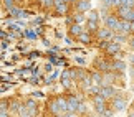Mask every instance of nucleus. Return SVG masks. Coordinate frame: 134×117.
<instances>
[{
	"label": "nucleus",
	"mask_w": 134,
	"mask_h": 117,
	"mask_svg": "<svg viewBox=\"0 0 134 117\" xmlns=\"http://www.w3.org/2000/svg\"><path fill=\"white\" fill-rule=\"evenodd\" d=\"M71 33L73 35H81V27L80 25H73V27H71Z\"/></svg>",
	"instance_id": "nucleus-17"
},
{
	"label": "nucleus",
	"mask_w": 134,
	"mask_h": 117,
	"mask_svg": "<svg viewBox=\"0 0 134 117\" xmlns=\"http://www.w3.org/2000/svg\"><path fill=\"white\" fill-rule=\"evenodd\" d=\"M55 5H56V10H58V12H66V3L63 0H55Z\"/></svg>",
	"instance_id": "nucleus-9"
},
{
	"label": "nucleus",
	"mask_w": 134,
	"mask_h": 117,
	"mask_svg": "<svg viewBox=\"0 0 134 117\" xmlns=\"http://www.w3.org/2000/svg\"><path fill=\"white\" fill-rule=\"evenodd\" d=\"M106 25H108V28H113V30H119V22H118V18L116 17H106Z\"/></svg>",
	"instance_id": "nucleus-2"
},
{
	"label": "nucleus",
	"mask_w": 134,
	"mask_h": 117,
	"mask_svg": "<svg viewBox=\"0 0 134 117\" xmlns=\"http://www.w3.org/2000/svg\"><path fill=\"white\" fill-rule=\"evenodd\" d=\"M129 117H134V114H131V115H129Z\"/></svg>",
	"instance_id": "nucleus-34"
},
{
	"label": "nucleus",
	"mask_w": 134,
	"mask_h": 117,
	"mask_svg": "<svg viewBox=\"0 0 134 117\" xmlns=\"http://www.w3.org/2000/svg\"><path fill=\"white\" fill-rule=\"evenodd\" d=\"M106 7H113V5H121V0H104Z\"/></svg>",
	"instance_id": "nucleus-15"
},
{
	"label": "nucleus",
	"mask_w": 134,
	"mask_h": 117,
	"mask_svg": "<svg viewBox=\"0 0 134 117\" xmlns=\"http://www.w3.org/2000/svg\"><path fill=\"white\" fill-rule=\"evenodd\" d=\"M58 117H66V114H65V115H58Z\"/></svg>",
	"instance_id": "nucleus-33"
},
{
	"label": "nucleus",
	"mask_w": 134,
	"mask_h": 117,
	"mask_svg": "<svg viewBox=\"0 0 134 117\" xmlns=\"http://www.w3.org/2000/svg\"><path fill=\"white\" fill-rule=\"evenodd\" d=\"M3 5H5V7H7L8 10H10V8H13V7H12V5H13V0H3Z\"/></svg>",
	"instance_id": "nucleus-21"
},
{
	"label": "nucleus",
	"mask_w": 134,
	"mask_h": 117,
	"mask_svg": "<svg viewBox=\"0 0 134 117\" xmlns=\"http://www.w3.org/2000/svg\"><path fill=\"white\" fill-rule=\"evenodd\" d=\"M121 7L132 8V7H134V0H121Z\"/></svg>",
	"instance_id": "nucleus-13"
},
{
	"label": "nucleus",
	"mask_w": 134,
	"mask_h": 117,
	"mask_svg": "<svg viewBox=\"0 0 134 117\" xmlns=\"http://www.w3.org/2000/svg\"><path fill=\"white\" fill-rule=\"evenodd\" d=\"M111 35H113L111 30H108V28H104V30H101V32H99V36H101V38H109Z\"/></svg>",
	"instance_id": "nucleus-14"
},
{
	"label": "nucleus",
	"mask_w": 134,
	"mask_h": 117,
	"mask_svg": "<svg viewBox=\"0 0 134 117\" xmlns=\"http://www.w3.org/2000/svg\"><path fill=\"white\" fill-rule=\"evenodd\" d=\"M106 48H108L109 53H118V51H119V43H109Z\"/></svg>",
	"instance_id": "nucleus-10"
},
{
	"label": "nucleus",
	"mask_w": 134,
	"mask_h": 117,
	"mask_svg": "<svg viewBox=\"0 0 134 117\" xmlns=\"http://www.w3.org/2000/svg\"><path fill=\"white\" fill-rule=\"evenodd\" d=\"M114 88H111V86H106V88H103V89H99V94L103 96V97H111V96H114Z\"/></svg>",
	"instance_id": "nucleus-3"
},
{
	"label": "nucleus",
	"mask_w": 134,
	"mask_h": 117,
	"mask_svg": "<svg viewBox=\"0 0 134 117\" xmlns=\"http://www.w3.org/2000/svg\"><path fill=\"white\" fill-rule=\"evenodd\" d=\"M27 107H28L30 110H35V109H37V104H35V101H32V99H30L28 102H27Z\"/></svg>",
	"instance_id": "nucleus-19"
},
{
	"label": "nucleus",
	"mask_w": 134,
	"mask_h": 117,
	"mask_svg": "<svg viewBox=\"0 0 134 117\" xmlns=\"http://www.w3.org/2000/svg\"><path fill=\"white\" fill-rule=\"evenodd\" d=\"M78 110H80V112H85V106H83V104H80V109H78Z\"/></svg>",
	"instance_id": "nucleus-28"
},
{
	"label": "nucleus",
	"mask_w": 134,
	"mask_h": 117,
	"mask_svg": "<svg viewBox=\"0 0 134 117\" xmlns=\"http://www.w3.org/2000/svg\"><path fill=\"white\" fill-rule=\"evenodd\" d=\"M91 79H93V83H94V84H99V86H101V83H104V81H103V78H101V74H98V73L93 74Z\"/></svg>",
	"instance_id": "nucleus-11"
},
{
	"label": "nucleus",
	"mask_w": 134,
	"mask_h": 117,
	"mask_svg": "<svg viewBox=\"0 0 134 117\" xmlns=\"http://www.w3.org/2000/svg\"><path fill=\"white\" fill-rule=\"evenodd\" d=\"M131 61H132V63H134V54H132V56H131Z\"/></svg>",
	"instance_id": "nucleus-31"
},
{
	"label": "nucleus",
	"mask_w": 134,
	"mask_h": 117,
	"mask_svg": "<svg viewBox=\"0 0 134 117\" xmlns=\"http://www.w3.org/2000/svg\"><path fill=\"white\" fill-rule=\"evenodd\" d=\"M88 28L94 30V28H96V22H88Z\"/></svg>",
	"instance_id": "nucleus-25"
},
{
	"label": "nucleus",
	"mask_w": 134,
	"mask_h": 117,
	"mask_svg": "<svg viewBox=\"0 0 134 117\" xmlns=\"http://www.w3.org/2000/svg\"><path fill=\"white\" fill-rule=\"evenodd\" d=\"M63 2H70V0H63Z\"/></svg>",
	"instance_id": "nucleus-35"
},
{
	"label": "nucleus",
	"mask_w": 134,
	"mask_h": 117,
	"mask_svg": "<svg viewBox=\"0 0 134 117\" xmlns=\"http://www.w3.org/2000/svg\"><path fill=\"white\" fill-rule=\"evenodd\" d=\"M80 40H81L83 43H88V41H90V36H88L86 33H81V35H80Z\"/></svg>",
	"instance_id": "nucleus-20"
},
{
	"label": "nucleus",
	"mask_w": 134,
	"mask_h": 117,
	"mask_svg": "<svg viewBox=\"0 0 134 117\" xmlns=\"http://www.w3.org/2000/svg\"><path fill=\"white\" fill-rule=\"evenodd\" d=\"M51 110H53L55 114H58V112H63V109H61V106H60V101H58V99L51 102Z\"/></svg>",
	"instance_id": "nucleus-8"
},
{
	"label": "nucleus",
	"mask_w": 134,
	"mask_h": 117,
	"mask_svg": "<svg viewBox=\"0 0 134 117\" xmlns=\"http://www.w3.org/2000/svg\"><path fill=\"white\" fill-rule=\"evenodd\" d=\"M76 22H83V15H81V13L76 15Z\"/></svg>",
	"instance_id": "nucleus-27"
},
{
	"label": "nucleus",
	"mask_w": 134,
	"mask_h": 117,
	"mask_svg": "<svg viewBox=\"0 0 134 117\" xmlns=\"http://www.w3.org/2000/svg\"><path fill=\"white\" fill-rule=\"evenodd\" d=\"M124 106H126V102H124V101H121V99H114V102H113V107H114L116 110H122V109H124Z\"/></svg>",
	"instance_id": "nucleus-7"
},
{
	"label": "nucleus",
	"mask_w": 134,
	"mask_h": 117,
	"mask_svg": "<svg viewBox=\"0 0 134 117\" xmlns=\"http://www.w3.org/2000/svg\"><path fill=\"white\" fill-rule=\"evenodd\" d=\"M70 2H75V0H70Z\"/></svg>",
	"instance_id": "nucleus-36"
},
{
	"label": "nucleus",
	"mask_w": 134,
	"mask_h": 117,
	"mask_svg": "<svg viewBox=\"0 0 134 117\" xmlns=\"http://www.w3.org/2000/svg\"><path fill=\"white\" fill-rule=\"evenodd\" d=\"M131 13H132V8H127V7H119V15L122 18L127 22V18L131 17Z\"/></svg>",
	"instance_id": "nucleus-4"
},
{
	"label": "nucleus",
	"mask_w": 134,
	"mask_h": 117,
	"mask_svg": "<svg viewBox=\"0 0 134 117\" xmlns=\"http://www.w3.org/2000/svg\"><path fill=\"white\" fill-rule=\"evenodd\" d=\"M66 117H76V115H73L71 112H68V114H66Z\"/></svg>",
	"instance_id": "nucleus-29"
},
{
	"label": "nucleus",
	"mask_w": 134,
	"mask_h": 117,
	"mask_svg": "<svg viewBox=\"0 0 134 117\" xmlns=\"http://www.w3.org/2000/svg\"><path fill=\"white\" fill-rule=\"evenodd\" d=\"M80 109V102L78 99L75 97V96H71V97L68 99V112H75V110Z\"/></svg>",
	"instance_id": "nucleus-1"
},
{
	"label": "nucleus",
	"mask_w": 134,
	"mask_h": 117,
	"mask_svg": "<svg viewBox=\"0 0 134 117\" xmlns=\"http://www.w3.org/2000/svg\"><path fill=\"white\" fill-rule=\"evenodd\" d=\"M131 45H132V48H134V40H132V43H131Z\"/></svg>",
	"instance_id": "nucleus-32"
},
{
	"label": "nucleus",
	"mask_w": 134,
	"mask_h": 117,
	"mask_svg": "<svg viewBox=\"0 0 134 117\" xmlns=\"http://www.w3.org/2000/svg\"><path fill=\"white\" fill-rule=\"evenodd\" d=\"M119 30H121L122 33L131 32V30H132V28H131V23H129V22H126V20H124V22H121V23H119Z\"/></svg>",
	"instance_id": "nucleus-6"
},
{
	"label": "nucleus",
	"mask_w": 134,
	"mask_h": 117,
	"mask_svg": "<svg viewBox=\"0 0 134 117\" xmlns=\"http://www.w3.org/2000/svg\"><path fill=\"white\" fill-rule=\"evenodd\" d=\"M94 104H104V97H103L101 94L94 96Z\"/></svg>",
	"instance_id": "nucleus-18"
},
{
	"label": "nucleus",
	"mask_w": 134,
	"mask_h": 117,
	"mask_svg": "<svg viewBox=\"0 0 134 117\" xmlns=\"http://www.w3.org/2000/svg\"><path fill=\"white\" fill-rule=\"evenodd\" d=\"M55 0H42V3H45V5H50V3H53Z\"/></svg>",
	"instance_id": "nucleus-26"
},
{
	"label": "nucleus",
	"mask_w": 134,
	"mask_h": 117,
	"mask_svg": "<svg viewBox=\"0 0 134 117\" xmlns=\"http://www.w3.org/2000/svg\"><path fill=\"white\" fill-rule=\"evenodd\" d=\"M88 18H90V22H96V20H98V12L91 10V12L88 13Z\"/></svg>",
	"instance_id": "nucleus-16"
},
{
	"label": "nucleus",
	"mask_w": 134,
	"mask_h": 117,
	"mask_svg": "<svg viewBox=\"0 0 134 117\" xmlns=\"http://www.w3.org/2000/svg\"><path fill=\"white\" fill-rule=\"evenodd\" d=\"M22 117H32V114H23Z\"/></svg>",
	"instance_id": "nucleus-30"
},
{
	"label": "nucleus",
	"mask_w": 134,
	"mask_h": 117,
	"mask_svg": "<svg viewBox=\"0 0 134 117\" xmlns=\"http://www.w3.org/2000/svg\"><path fill=\"white\" fill-rule=\"evenodd\" d=\"M25 35H27V36H28V38H32V40H33V38H37V33H33V32H30V30H27V32H25Z\"/></svg>",
	"instance_id": "nucleus-22"
},
{
	"label": "nucleus",
	"mask_w": 134,
	"mask_h": 117,
	"mask_svg": "<svg viewBox=\"0 0 134 117\" xmlns=\"http://www.w3.org/2000/svg\"><path fill=\"white\" fill-rule=\"evenodd\" d=\"M63 86H65V88H70V86H71V81L70 79H63Z\"/></svg>",
	"instance_id": "nucleus-24"
},
{
	"label": "nucleus",
	"mask_w": 134,
	"mask_h": 117,
	"mask_svg": "<svg viewBox=\"0 0 134 117\" xmlns=\"http://www.w3.org/2000/svg\"><path fill=\"white\" fill-rule=\"evenodd\" d=\"M96 109H98V112H104V104H96Z\"/></svg>",
	"instance_id": "nucleus-23"
},
{
	"label": "nucleus",
	"mask_w": 134,
	"mask_h": 117,
	"mask_svg": "<svg viewBox=\"0 0 134 117\" xmlns=\"http://www.w3.org/2000/svg\"><path fill=\"white\" fill-rule=\"evenodd\" d=\"M113 69L122 71V69H124V63H122V61H114V64H113Z\"/></svg>",
	"instance_id": "nucleus-12"
},
{
	"label": "nucleus",
	"mask_w": 134,
	"mask_h": 117,
	"mask_svg": "<svg viewBox=\"0 0 134 117\" xmlns=\"http://www.w3.org/2000/svg\"><path fill=\"white\" fill-rule=\"evenodd\" d=\"M78 10H80V12H86V10H90V0H80Z\"/></svg>",
	"instance_id": "nucleus-5"
}]
</instances>
